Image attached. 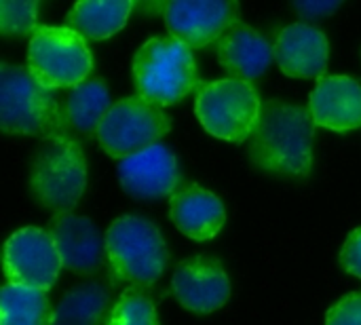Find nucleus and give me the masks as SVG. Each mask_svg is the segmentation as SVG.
<instances>
[{"label":"nucleus","instance_id":"obj_1","mask_svg":"<svg viewBox=\"0 0 361 325\" xmlns=\"http://www.w3.org/2000/svg\"><path fill=\"white\" fill-rule=\"evenodd\" d=\"M313 137L315 121L309 108L281 99L262 102L247 154L260 171L305 178L313 169Z\"/></svg>","mask_w":361,"mask_h":325},{"label":"nucleus","instance_id":"obj_2","mask_svg":"<svg viewBox=\"0 0 361 325\" xmlns=\"http://www.w3.org/2000/svg\"><path fill=\"white\" fill-rule=\"evenodd\" d=\"M66 114L57 97L27 68L2 63L0 68V127L11 135H66Z\"/></svg>","mask_w":361,"mask_h":325},{"label":"nucleus","instance_id":"obj_3","mask_svg":"<svg viewBox=\"0 0 361 325\" xmlns=\"http://www.w3.org/2000/svg\"><path fill=\"white\" fill-rule=\"evenodd\" d=\"M133 80L144 99L157 106L178 104L199 85L190 47L173 36L148 40L133 57Z\"/></svg>","mask_w":361,"mask_h":325},{"label":"nucleus","instance_id":"obj_4","mask_svg":"<svg viewBox=\"0 0 361 325\" xmlns=\"http://www.w3.org/2000/svg\"><path fill=\"white\" fill-rule=\"evenodd\" d=\"M87 186V161L78 142L68 135L47 140L30 169L32 197L55 216L72 214Z\"/></svg>","mask_w":361,"mask_h":325},{"label":"nucleus","instance_id":"obj_5","mask_svg":"<svg viewBox=\"0 0 361 325\" xmlns=\"http://www.w3.org/2000/svg\"><path fill=\"white\" fill-rule=\"evenodd\" d=\"M106 258L121 281L148 288L163 277L167 247L159 228L142 216H121L106 231Z\"/></svg>","mask_w":361,"mask_h":325},{"label":"nucleus","instance_id":"obj_6","mask_svg":"<svg viewBox=\"0 0 361 325\" xmlns=\"http://www.w3.org/2000/svg\"><path fill=\"white\" fill-rule=\"evenodd\" d=\"M262 102L252 82L224 78L197 89L195 112L203 129L226 142H247L260 118Z\"/></svg>","mask_w":361,"mask_h":325},{"label":"nucleus","instance_id":"obj_7","mask_svg":"<svg viewBox=\"0 0 361 325\" xmlns=\"http://www.w3.org/2000/svg\"><path fill=\"white\" fill-rule=\"evenodd\" d=\"M93 68L91 51L82 36L70 27L40 25L27 44V70L47 89L78 87Z\"/></svg>","mask_w":361,"mask_h":325},{"label":"nucleus","instance_id":"obj_8","mask_svg":"<svg viewBox=\"0 0 361 325\" xmlns=\"http://www.w3.org/2000/svg\"><path fill=\"white\" fill-rule=\"evenodd\" d=\"M169 131L171 121L161 106L144 99L142 95H131L112 104L95 135L112 159L123 161L159 144V140Z\"/></svg>","mask_w":361,"mask_h":325},{"label":"nucleus","instance_id":"obj_9","mask_svg":"<svg viewBox=\"0 0 361 325\" xmlns=\"http://www.w3.org/2000/svg\"><path fill=\"white\" fill-rule=\"evenodd\" d=\"M61 258L49 231L21 228L4 245V277L13 286L51 290L61 271Z\"/></svg>","mask_w":361,"mask_h":325},{"label":"nucleus","instance_id":"obj_10","mask_svg":"<svg viewBox=\"0 0 361 325\" xmlns=\"http://www.w3.org/2000/svg\"><path fill=\"white\" fill-rule=\"evenodd\" d=\"M161 11L169 34L190 49L218 42L239 19V4L224 0L165 2L161 4Z\"/></svg>","mask_w":361,"mask_h":325},{"label":"nucleus","instance_id":"obj_11","mask_svg":"<svg viewBox=\"0 0 361 325\" xmlns=\"http://www.w3.org/2000/svg\"><path fill=\"white\" fill-rule=\"evenodd\" d=\"M171 292L184 309L207 315L226 305L231 298V281L218 258L192 256L176 266Z\"/></svg>","mask_w":361,"mask_h":325},{"label":"nucleus","instance_id":"obj_12","mask_svg":"<svg viewBox=\"0 0 361 325\" xmlns=\"http://www.w3.org/2000/svg\"><path fill=\"white\" fill-rule=\"evenodd\" d=\"M116 173L123 190L135 199L173 197V192L180 188L176 154L161 142L118 161Z\"/></svg>","mask_w":361,"mask_h":325},{"label":"nucleus","instance_id":"obj_13","mask_svg":"<svg viewBox=\"0 0 361 325\" xmlns=\"http://www.w3.org/2000/svg\"><path fill=\"white\" fill-rule=\"evenodd\" d=\"M49 235L55 241L63 269L76 275H93L102 269L106 254V237L97 226L74 214H59L51 220Z\"/></svg>","mask_w":361,"mask_h":325},{"label":"nucleus","instance_id":"obj_14","mask_svg":"<svg viewBox=\"0 0 361 325\" xmlns=\"http://www.w3.org/2000/svg\"><path fill=\"white\" fill-rule=\"evenodd\" d=\"M330 47L326 34L309 23L283 27L275 42V61L292 78H324Z\"/></svg>","mask_w":361,"mask_h":325},{"label":"nucleus","instance_id":"obj_15","mask_svg":"<svg viewBox=\"0 0 361 325\" xmlns=\"http://www.w3.org/2000/svg\"><path fill=\"white\" fill-rule=\"evenodd\" d=\"M315 125L332 131L361 127V82L349 76H324L309 97Z\"/></svg>","mask_w":361,"mask_h":325},{"label":"nucleus","instance_id":"obj_16","mask_svg":"<svg viewBox=\"0 0 361 325\" xmlns=\"http://www.w3.org/2000/svg\"><path fill=\"white\" fill-rule=\"evenodd\" d=\"M216 53L231 78L245 82L260 78L275 59V47L258 30L239 21L216 42Z\"/></svg>","mask_w":361,"mask_h":325},{"label":"nucleus","instance_id":"obj_17","mask_svg":"<svg viewBox=\"0 0 361 325\" xmlns=\"http://www.w3.org/2000/svg\"><path fill=\"white\" fill-rule=\"evenodd\" d=\"M169 211L178 231L195 241L214 239L226 220L222 201L197 184L180 186L171 197Z\"/></svg>","mask_w":361,"mask_h":325},{"label":"nucleus","instance_id":"obj_18","mask_svg":"<svg viewBox=\"0 0 361 325\" xmlns=\"http://www.w3.org/2000/svg\"><path fill=\"white\" fill-rule=\"evenodd\" d=\"M135 4L129 0L112 2H76L66 17V27L74 30L85 40H104L116 34L129 19V13Z\"/></svg>","mask_w":361,"mask_h":325},{"label":"nucleus","instance_id":"obj_19","mask_svg":"<svg viewBox=\"0 0 361 325\" xmlns=\"http://www.w3.org/2000/svg\"><path fill=\"white\" fill-rule=\"evenodd\" d=\"M112 305L110 290L97 281L80 283L63 294L53 311L51 325H104Z\"/></svg>","mask_w":361,"mask_h":325},{"label":"nucleus","instance_id":"obj_20","mask_svg":"<svg viewBox=\"0 0 361 325\" xmlns=\"http://www.w3.org/2000/svg\"><path fill=\"white\" fill-rule=\"evenodd\" d=\"M110 91L104 80H85L70 91L66 104V121L78 133H97L102 121L110 112Z\"/></svg>","mask_w":361,"mask_h":325},{"label":"nucleus","instance_id":"obj_21","mask_svg":"<svg viewBox=\"0 0 361 325\" xmlns=\"http://www.w3.org/2000/svg\"><path fill=\"white\" fill-rule=\"evenodd\" d=\"M53 311L47 292L6 283L0 294V325H51Z\"/></svg>","mask_w":361,"mask_h":325},{"label":"nucleus","instance_id":"obj_22","mask_svg":"<svg viewBox=\"0 0 361 325\" xmlns=\"http://www.w3.org/2000/svg\"><path fill=\"white\" fill-rule=\"evenodd\" d=\"M108 325H159L154 300L142 288H129L112 305Z\"/></svg>","mask_w":361,"mask_h":325},{"label":"nucleus","instance_id":"obj_23","mask_svg":"<svg viewBox=\"0 0 361 325\" xmlns=\"http://www.w3.org/2000/svg\"><path fill=\"white\" fill-rule=\"evenodd\" d=\"M38 2H0V30L4 36H34L40 27L36 25Z\"/></svg>","mask_w":361,"mask_h":325},{"label":"nucleus","instance_id":"obj_24","mask_svg":"<svg viewBox=\"0 0 361 325\" xmlns=\"http://www.w3.org/2000/svg\"><path fill=\"white\" fill-rule=\"evenodd\" d=\"M326 325H361V292L338 300L326 315Z\"/></svg>","mask_w":361,"mask_h":325},{"label":"nucleus","instance_id":"obj_25","mask_svg":"<svg viewBox=\"0 0 361 325\" xmlns=\"http://www.w3.org/2000/svg\"><path fill=\"white\" fill-rule=\"evenodd\" d=\"M341 264L347 273L361 279V228H355L347 237L343 252H341Z\"/></svg>","mask_w":361,"mask_h":325},{"label":"nucleus","instance_id":"obj_26","mask_svg":"<svg viewBox=\"0 0 361 325\" xmlns=\"http://www.w3.org/2000/svg\"><path fill=\"white\" fill-rule=\"evenodd\" d=\"M341 6V2L338 0H332V2H328V0H317V2H296L294 4V8L302 15V17H307V19H322V17H328L330 13H334L336 8Z\"/></svg>","mask_w":361,"mask_h":325}]
</instances>
